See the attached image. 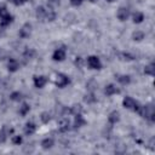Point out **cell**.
Returning <instances> with one entry per match:
<instances>
[{
  "instance_id": "25",
  "label": "cell",
  "mask_w": 155,
  "mask_h": 155,
  "mask_svg": "<svg viewBox=\"0 0 155 155\" xmlns=\"http://www.w3.org/2000/svg\"><path fill=\"white\" fill-rule=\"evenodd\" d=\"M81 111H82V108H81V105H80V104H74V105H73V107H70V109H69V113H70V114H73V115L81 114Z\"/></svg>"
},
{
  "instance_id": "26",
  "label": "cell",
  "mask_w": 155,
  "mask_h": 155,
  "mask_svg": "<svg viewBox=\"0 0 155 155\" xmlns=\"http://www.w3.org/2000/svg\"><path fill=\"white\" fill-rule=\"evenodd\" d=\"M40 120H41L42 124H48L50 120H51V115H50V113H47V111H42V113L40 114Z\"/></svg>"
},
{
  "instance_id": "6",
  "label": "cell",
  "mask_w": 155,
  "mask_h": 155,
  "mask_svg": "<svg viewBox=\"0 0 155 155\" xmlns=\"http://www.w3.org/2000/svg\"><path fill=\"white\" fill-rule=\"evenodd\" d=\"M30 33H31V24H30V23H25V24H23L22 28L19 29L18 35H19V38H22V39H27V38H29Z\"/></svg>"
},
{
  "instance_id": "18",
  "label": "cell",
  "mask_w": 155,
  "mask_h": 155,
  "mask_svg": "<svg viewBox=\"0 0 155 155\" xmlns=\"http://www.w3.org/2000/svg\"><path fill=\"white\" fill-rule=\"evenodd\" d=\"M45 19L52 22L56 19V12L52 7H46V13H45Z\"/></svg>"
},
{
  "instance_id": "17",
  "label": "cell",
  "mask_w": 155,
  "mask_h": 155,
  "mask_svg": "<svg viewBox=\"0 0 155 155\" xmlns=\"http://www.w3.org/2000/svg\"><path fill=\"white\" fill-rule=\"evenodd\" d=\"M53 144H54L53 139H52V138H48V137L41 140V148H42L44 150H48V149H51V148L53 147Z\"/></svg>"
},
{
  "instance_id": "27",
  "label": "cell",
  "mask_w": 155,
  "mask_h": 155,
  "mask_svg": "<svg viewBox=\"0 0 155 155\" xmlns=\"http://www.w3.org/2000/svg\"><path fill=\"white\" fill-rule=\"evenodd\" d=\"M120 57H121L122 61H126V62H130V61L134 59V56L132 53H130V52H124V53L120 54Z\"/></svg>"
},
{
  "instance_id": "35",
  "label": "cell",
  "mask_w": 155,
  "mask_h": 155,
  "mask_svg": "<svg viewBox=\"0 0 155 155\" xmlns=\"http://www.w3.org/2000/svg\"><path fill=\"white\" fill-rule=\"evenodd\" d=\"M107 1H114V0H107Z\"/></svg>"
},
{
  "instance_id": "24",
  "label": "cell",
  "mask_w": 155,
  "mask_h": 155,
  "mask_svg": "<svg viewBox=\"0 0 155 155\" xmlns=\"http://www.w3.org/2000/svg\"><path fill=\"white\" fill-rule=\"evenodd\" d=\"M22 98H23V94L19 91H15V92H12L10 94V99L13 101V102H19Z\"/></svg>"
},
{
  "instance_id": "3",
  "label": "cell",
  "mask_w": 155,
  "mask_h": 155,
  "mask_svg": "<svg viewBox=\"0 0 155 155\" xmlns=\"http://www.w3.org/2000/svg\"><path fill=\"white\" fill-rule=\"evenodd\" d=\"M87 65L90 69H94V70H99L102 69V63L101 59L97 56H90L87 58Z\"/></svg>"
},
{
  "instance_id": "22",
  "label": "cell",
  "mask_w": 155,
  "mask_h": 155,
  "mask_svg": "<svg viewBox=\"0 0 155 155\" xmlns=\"http://www.w3.org/2000/svg\"><path fill=\"white\" fill-rule=\"evenodd\" d=\"M84 101H85L87 104H92V103H94V102L97 101V98H96V96H94V93H93V92H90V93L85 94Z\"/></svg>"
},
{
  "instance_id": "8",
  "label": "cell",
  "mask_w": 155,
  "mask_h": 155,
  "mask_svg": "<svg viewBox=\"0 0 155 155\" xmlns=\"http://www.w3.org/2000/svg\"><path fill=\"white\" fill-rule=\"evenodd\" d=\"M104 93L107 94V96H114V94H117V93H120V90L114 85V84H109V85H107L105 86V88H104Z\"/></svg>"
},
{
  "instance_id": "15",
  "label": "cell",
  "mask_w": 155,
  "mask_h": 155,
  "mask_svg": "<svg viewBox=\"0 0 155 155\" xmlns=\"http://www.w3.org/2000/svg\"><path fill=\"white\" fill-rule=\"evenodd\" d=\"M70 128V124H69V120L68 119H62L58 124V130L59 132H67L68 130Z\"/></svg>"
},
{
  "instance_id": "19",
  "label": "cell",
  "mask_w": 155,
  "mask_h": 155,
  "mask_svg": "<svg viewBox=\"0 0 155 155\" xmlns=\"http://www.w3.org/2000/svg\"><path fill=\"white\" fill-rule=\"evenodd\" d=\"M132 18H133V23L138 24V23H142V22L144 21V15H143L142 12L137 11V12H134V13H133Z\"/></svg>"
},
{
  "instance_id": "21",
  "label": "cell",
  "mask_w": 155,
  "mask_h": 155,
  "mask_svg": "<svg viewBox=\"0 0 155 155\" xmlns=\"http://www.w3.org/2000/svg\"><path fill=\"white\" fill-rule=\"evenodd\" d=\"M45 13H46V7H44V6H39L36 8V11H35V16L39 19H44L45 18Z\"/></svg>"
},
{
  "instance_id": "4",
  "label": "cell",
  "mask_w": 155,
  "mask_h": 155,
  "mask_svg": "<svg viewBox=\"0 0 155 155\" xmlns=\"http://www.w3.org/2000/svg\"><path fill=\"white\" fill-rule=\"evenodd\" d=\"M65 57H67V51H65L64 47L56 48L54 52H53V54H52V59L54 62H62V61L65 59Z\"/></svg>"
},
{
  "instance_id": "28",
  "label": "cell",
  "mask_w": 155,
  "mask_h": 155,
  "mask_svg": "<svg viewBox=\"0 0 155 155\" xmlns=\"http://www.w3.org/2000/svg\"><path fill=\"white\" fill-rule=\"evenodd\" d=\"M154 70H155V68H154V63H150V64H148V65H145V68H144V73L147 74V75H154Z\"/></svg>"
},
{
  "instance_id": "34",
  "label": "cell",
  "mask_w": 155,
  "mask_h": 155,
  "mask_svg": "<svg viewBox=\"0 0 155 155\" xmlns=\"http://www.w3.org/2000/svg\"><path fill=\"white\" fill-rule=\"evenodd\" d=\"M88 1H91V2H94V1H96V0H88Z\"/></svg>"
},
{
  "instance_id": "7",
  "label": "cell",
  "mask_w": 155,
  "mask_h": 155,
  "mask_svg": "<svg viewBox=\"0 0 155 155\" xmlns=\"http://www.w3.org/2000/svg\"><path fill=\"white\" fill-rule=\"evenodd\" d=\"M128 16H130V10H128L127 7H120V8L117 10L116 17H117V18H119L121 22L126 21V19L128 18Z\"/></svg>"
},
{
  "instance_id": "14",
  "label": "cell",
  "mask_w": 155,
  "mask_h": 155,
  "mask_svg": "<svg viewBox=\"0 0 155 155\" xmlns=\"http://www.w3.org/2000/svg\"><path fill=\"white\" fill-rule=\"evenodd\" d=\"M35 131H36V125H35L34 122L29 121V122H27V124H25V126H24V133H25L27 136L33 134Z\"/></svg>"
},
{
  "instance_id": "31",
  "label": "cell",
  "mask_w": 155,
  "mask_h": 155,
  "mask_svg": "<svg viewBox=\"0 0 155 155\" xmlns=\"http://www.w3.org/2000/svg\"><path fill=\"white\" fill-rule=\"evenodd\" d=\"M6 13H8V12H7V7H6L4 4H0V18H2Z\"/></svg>"
},
{
  "instance_id": "9",
  "label": "cell",
  "mask_w": 155,
  "mask_h": 155,
  "mask_svg": "<svg viewBox=\"0 0 155 155\" xmlns=\"http://www.w3.org/2000/svg\"><path fill=\"white\" fill-rule=\"evenodd\" d=\"M13 132V128H7V126H2L0 130V143H5L7 139V136Z\"/></svg>"
},
{
  "instance_id": "20",
  "label": "cell",
  "mask_w": 155,
  "mask_h": 155,
  "mask_svg": "<svg viewBox=\"0 0 155 155\" xmlns=\"http://www.w3.org/2000/svg\"><path fill=\"white\" fill-rule=\"evenodd\" d=\"M29 110H30V105L24 102V103H22V105L19 107V115H21V116H25V115L29 113Z\"/></svg>"
},
{
  "instance_id": "16",
  "label": "cell",
  "mask_w": 155,
  "mask_h": 155,
  "mask_svg": "<svg viewBox=\"0 0 155 155\" xmlns=\"http://www.w3.org/2000/svg\"><path fill=\"white\" fill-rule=\"evenodd\" d=\"M116 80L121 85H128L131 82V76L126 74H120V75H116Z\"/></svg>"
},
{
  "instance_id": "5",
  "label": "cell",
  "mask_w": 155,
  "mask_h": 155,
  "mask_svg": "<svg viewBox=\"0 0 155 155\" xmlns=\"http://www.w3.org/2000/svg\"><path fill=\"white\" fill-rule=\"evenodd\" d=\"M47 81H48V79L45 75H35L33 78V82L36 88H42L47 84Z\"/></svg>"
},
{
  "instance_id": "33",
  "label": "cell",
  "mask_w": 155,
  "mask_h": 155,
  "mask_svg": "<svg viewBox=\"0 0 155 155\" xmlns=\"http://www.w3.org/2000/svg\"><path fill=\"white\" fill-rule=\"evenodd\" d=\"M51 4H59V0H50Z\"/></svg>"
},
{
  "instance_id": "32",
  "label": "cell",
  "mask_w": 155,
  "mask_h": 155,
  "mask_svg": "<svg viewBox=\"0 0 155 155\" xmlns=\"http://www.w3.org/2000/svg\"><path fill=\"white\" fill-rule=\"evenodd\" d=\"M82 1H84V0H70V4H71L73 6H80V5L82 4Z\"/></svg>"
},
{
  "instance_id": "30",
  "label": "cell",
  "mask_w": 155,
  "mask_h": 155,
  "mask_svg": "<svg viewBox=\"0 0 155 155\" xmlns=\"http://www.w3.org/2000/svg\"><path fill=\"white\" fill-rule=\"evenodd\" d=\"M11 140H12V143H13L15 145H19V144L23 142V138H22V136H13Z\"/></svg>"
},
{
  "instance_id": "1",
  "label": "cell",
  "mask_w": 155,
  "mask_h": 155,
  "mask_svg": "<svg viewBox=\"0 0 155 155\" xmlns=\"http://www.w3.org/2000/svg\"><path fill=\"white\" fill-rule=\"evenodd\" d=\"M122 105H124L126 109H130V110H133V111H137L138 108H139L138 102H137L134 98L130 97V96H126V97L124 98V101H122Z\"/></svg>"
},
{
  "instance_id": "29",
  "label": "cell",
  "mask_w": 155,
  "mask_h": 155,
  "mask_svg": "<svg viewBox=\"0 0 155 155\" xmlns=\"http://www.w3.org/2000/svg\"><path fill=\"white\" fill-rule=\"evenodd\" d=\"M35 54V51L33 50V48H27L25 51H24V53H23V56H24V58H27V59H29V58H31Z\"/></svg>"
},
{
  "instance_id": "11",
  "label": "cell",
  "mask_w": 155,
  "mask_h": 155,
  "mask_svg": "<svg viewBox=\"0 0 155 155\" xmlns=\"http://www.w3.org/2000/svg\"><path fill=\"white\" fill-rule=\"evenodd\" d=\"M7 69H8L10 73H15V71H17V70L19 69V63L17 62V59L11 58V59L8 61V63H7Z\"/></svg>"
},
{
  "instance_id": "23",
  "label": "cell",
  "mask_w": 155,
  "mask_h": 155,
  "mask_svg": "<svg viewBox=\"0 0 155 155\" xmlns=\"http://www.w3.org/2000/svg\"><path fill=\"white\" fill-rule=\"evenodd\" d=\"M144 36H145V34H144L142 30H136V31L132 34V39H133L134 41H142V40L144 39Z\"/></svg>"
},
{
  "instance_id": "13",
  "label": "cell",
  "mask_w": 155,
  "mask_h": 155,
  "mask_svg": "<svg viewBox=\"0 0 155 155\" xmlns=\"http://www.w3.org/2000/svg\"><path fill=\"white\" fill-rule=\"evenodd\" d=\"M86 125V120L84 119V116L81 114H76L75 115V119H74V127L75 128H79V127H82Z\"/></svg>"
},
{
  "instance_id": "12",
  "label": "cell",
  "mask_w": 155,
  "mask_h": 155,
  "mask_svg": "<svg viewBox=\"0 0 155 155\" xmlns=\"http://www.w3.org/2000/svg\"><path fill=\"white\" fill-rule=\"evenodd\" d=\"M119 120H120V114H119V111H116V110H113V111L109 114V116H108V122H109L110 125H115L116 122H119Z\"/></svg>"
},
{
  "instance_id": "2",
  "label": "cell",
  "mask_w": 155,
  "mask_h": 155,
  "mask_svg": "<svg viewBox=\"0 0 155 155\" xmlns=\"http://www.w3.org/2000/svg\"><path fill=\"white\" fill-rule=\"evenodd\" d=\"M70 82V79L65 75V74H62V73H58L56 75V80H54V84L57 87L59 88H64L65 86H68Z\"/></svg>"
},
{
  "instance_id": "10",
  "label": "cell",
  "mask_w": 155,
  "mask_h": 155,
  "mask_svg": "<svg viewBox=\"0 0 155 155\" xmlns=\"http://www.w3.org/2000/svg\"><path fill=\"white\" fill-rule=\"evenodd\" d=\"M12 22H13V16L10 15V13H6L2 18H0V27L1 28H5V27L10 25Z\"/></svg>"
}]
</instances>
